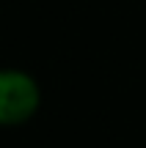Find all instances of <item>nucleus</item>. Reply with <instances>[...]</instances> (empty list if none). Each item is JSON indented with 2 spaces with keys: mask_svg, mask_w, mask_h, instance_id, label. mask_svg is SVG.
I'll list each match as a JSON object with an SVG mask.
<instances>
[{
  "mask_svg": "<svg viewBox=\"0 0 146 148\" xmlns=\"http://www.w3.org/2000/svg\"><path fill=\"white\" fill-rule=\"evenodd\" d=\"M42 110V85L30 71L0 66V129H14Z\"/></svg>",
  "mask_w": 146,
  "mask_h": 148,
  "instance_id": "obj_1",
  "label": "nucleus"
}]
</instances>
